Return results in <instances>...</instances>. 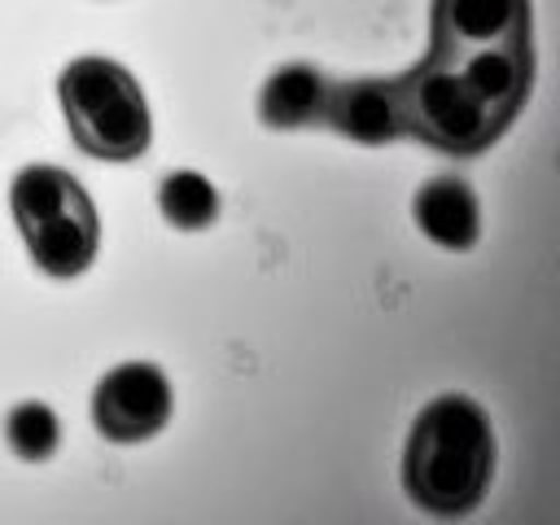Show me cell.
I'll use <instances>...</instances> for the list:
<instances>
[{
  "label": "cell",
  "mask_w": 560,
  "mask_h": 525,
  "mask_svg": "<svg viewBox=\"0 0 560 525\" xmlns=\"http://www.w3.org/2000/svg\"><path fill=\"white\" fill-rule=\"evenodd\" d=\"M490 477H494L490 416L464 394L433 398L416 416L402 455V481L411 503H420L433 516H464L486 499Z\"/></svg>",
  "instance_id": "6da1fadb"
},
{
  "label": "cell",
  "mask_w": 560,
  "mask_h": 525,
  "mask_svg": "<svg viewBox=\"0 0 560 525\" xmlns=\"http://www.w3.org/2000/svg\"><path fill=\"white\" fill-rule=\"evenodd\" d=\"M70 136L83 153L105 162H131L149 149L153 122L140 83L109 57H79L57 79Z\"/></svg>",
  "instance_id": "7a4b0ae2"
},
{
  "label": "cell",
  "mask_w": 560,
  "mask_h": 525,
  "mask_svg": "<svg viewBox=\"0 0 560 525\" xmlns=\"http://www.w3.org/2000/svg\"><path fill=\"white\" fill-rule=\"evenodd\" d=\"M398 83V109H402V136H420L424 144L442 153H481L508 122H499L481 96L464 83L455 61L424 57L411 74Z\"/></svg>",
  "instance_id": "3957f363"
},
{
  "label": "cell",
  "mask_w": 560,
  "mask_h": 525,
  "mask_svg": "<svg viewBox=\"0 0 560 525\" xmlns=\"http://www.w3.org/2000/svg\"><path fill=\"white\" fill-rule=\"evenodd\" d=\"M175 407L171 381L158 363H118L92 394V420L109 442H144L166 429Z\"/></svg>",
  "instance_id": "277c9868"
},
{
  "label": "cell",
  "mask_w": 560,
  "mask_h": 525,
  "mask_svg": "<svg viewBox=\"0 0 560 525\" xmlns=\"http://www.w3.org/2000/svg\"><path fill=\"white\" fill-rule=\"evenodd\" d=\"M529 39V0H433V52L459 61L464 52Z\"/></svg>",
  "instance_id": "5b68a950"
},
{
  "label": "cell",
  "mask_w": 560,
  "mask_h": 525,
  "mask_svg": "<svg viewBox=\"0 0 560 525\" xmlns=\"http://www.w3.org/2000/svg\"><path fill=\"white\" fill-rule=\"evenodd\" d=\"M324 122L359 144H389L402 136V109H398V83L394 79H350L332 83Z\"/></svg>",
  "instance_id": "8992f818"
},
{
  "label": "cell",
  "mask_w": 560,
  "mask_h": 525,
  "mask_svg": "<svg viewBox=\"0 0 560 525\" xmlns=\"http://www.w3.org/2000/svg\"><path fill=\"white\" fill-rule=\"evenodd\" d=\"M464 83L481 96V105L499 118L512 122V114L521 109L529 79H534V57H529V39H512V44H490L477 52H464L459 61Z\"/></svg>",
  "instance_id": "52a82bcc"
},
{
  "label": "cell",
  "mask_w": 560,
  "mask_h": 525,
  "mask_svg": "<svg viewBox=\"0 0 560 525\" xmlns=\"http://www.w3.org/2000/svg\"><path fill=\"white\" fill-rule=\"evenodd\" d=\"M328 96H332V79L319 74L306 61H289L280 70L267 74L262 92H258V118L276 131H298V127H315L328 114Z\"/></svg>",
  "instance_id": "ba28073f"
},
{
  "label": "cell",
  "mask_w": 560,
  "mask_h": 525,
  "mask_svg": "<svg viewBox=\"0 0 560 525\" xmlns=\"http://www.w3.org/2000/svg\"><path fill=\"white\" fill-rule=\"evenodd\" d=\"M22 236H26L31 258H35L39 271H48V276H79L96 258V210H92V201L83 192L79 201H70L66 210H57L52 219L35 223Z\"/></svg>",
  "instance_id": "9c48e42d"
},
{
  "label": "cell",
  "mask_w": 560,
  "mask_h": 525,
  "mask_svg": "<svg viewBox=\"0 0 560 525\" xmlns=\"http://www.w3.org/2000/svg\"><path fill=\"white\" fill-rule=\"evenodd\" d=\"M411 210H416V223L424 228V236L438 241L442 249H472L477 245L481 210H477V192L468 179L433 175L429 184H420Z\"/></svg>",
  "instance_id": "30bf717a"
},
{
  "label": "cell",
  "mask_w": 560,
  "mask_h": 525,
  "mask_svg": "<svg viewBox=\"0 0 560 525\" xmlns=\"http://www.w3.org/2000/svg\"><path fill=\"white\" fill-rule=\"evenodd\" d=\"M79 197H83L79 179H74L70 171H61V166H26V171L13 179V192H9L13 219H18L22 232H31L35 223L52 219L57 210H66V206L79 201Z\"/></svg>",
  "instance_id": "8fae6325"
},
{
  "label": "cell",
  "mask_w": 560,
  "mask_h": 525,
  "mask_svg": "<svg viewBox=\"0 0 560 525\" xmlns=\"http://www.w3.org/2000/svg\"><path fill=\"white\" fill-rule=\"evenodd\" d=\"M158 210L171 228L197 232L219 219V192L201 171H171L158 184Z\"/></svg>",
  "instance_id": "7c38bea8"
},
{
  "label": "cell",
  "mask_w": 560,
  "mask_h": 525,
  "mask_svg": "<svg viewBox=\"0 0 560 525\" xmlns=\"http://www.w3.org/2000/svg\"><path fill=\"white\" fill-rule=\"evenodd\" d=\"M4 438H9V446H13L18 459L39 464V459H48V455L57 451V442H61V420H57V411H52L48 402H35V398H31V402H18V407L9 411Z\"/></svg>",
  "instance_id": "4fadbf2b"
}]
</instances>
